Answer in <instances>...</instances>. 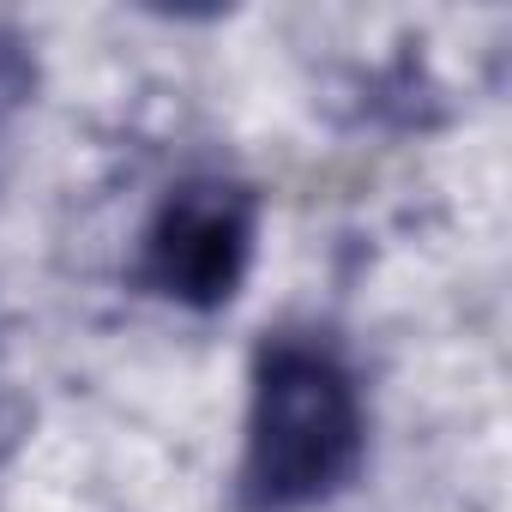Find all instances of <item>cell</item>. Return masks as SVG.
Returning a JSON list of instances; mask_svg holds the SVG:
<instances>
[{
	"instance_id": "6da1fadb",
	"label": "cell",
	"mask_w": 512,
	"mask_h": 512,
	"mask_svg": "<svg viewBox=\"0 0 512 512\" xmlns=\"http://www.w3.org/2000/svg\"><path fill=\"white\" fill-rule=\"evenodd\" d=\"M368 452V410L344 350L320 332H272L253 356L241 422V506L308 512L332 500Z\"/></svg>"
},
{
	"instance_id": "7a4b0ae2",
	"label": "cell",
	"mask_w": 512,
	"mask_h": 512,
	"mask_svg": "<svg viewBox=\"0 0 512 512\" xmlns=\"http://www.w3.org/2000/svg\"><path fill=\"white\" fill-rule=\"evenodd\" d=\"M253 235H260V199L241 181L193 175L169 187L145 223L139 284L181 308H223L253 266Z\"/></svg>"
},
{
	"instance_id": "3957f363",
	"label": "cell",
	"mask_w": 512,
	"mask_h": 512,
	"mask_svg": "<svg viewBox=\"0 0 512 512\" xmlns=\"http://www.w3.org/2000/svg\"><path fill=\"white\" fill-rule=\"evenodd\" d=\"M19 97H25V55L13 43H0V127L19 109Z\"/></svg>"
}]
</instances>
